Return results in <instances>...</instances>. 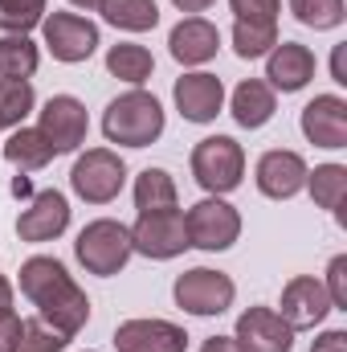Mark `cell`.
<instances>
[{
    "label": "cell",
    "instance_id": "obj_4",
    "mask_svg": "<svg viewBox=\"0 0 347 352\" xmlns=\"http://www.w3.org/2000/svg\"><path fill=\"white\" fill-rule=\"evenodd\" d=\"M131 230L115 217H98L90 221L86 230L78 234L74 242V258L86 266V274H98V278H110L119 274L123 266L131 263Z\"/></svg>",
    "mask_w": 347,
    "mask_h": 352
},
{
    "label": "cell",
    "instance_id": "obj_5",
    "mask_svg": "<svg viewBox=\"0 0 347 352\" xmlns=\"http://www.w3.org/2000/svg\"><path fill=\"white\" fill-rule=\"evenodd\" d=\"M172 299L176 307H184L188 316H225L237 299V283L225 274V270H213V266H192L184 270L172 283Z\"/></svg>",
    "mask_w": 347,
    "mask_h": 352
},
{
    "label": "cell",
    "instance_id": "obj_25",
    "mask_svg": "<svg viewBox=\"0 0 347 352\" xmlns=\"http://www.w3.org/2000/svg\"><path fill=\"white\" fill-rule=\"evenodd\" d=\"M37 62H41V54L29 41V33H4L0 37V78H33Z\"/></svg>",
    "mask_w": 347,
    "mask_h": 352
},
{
    "label": "cell",
    "instance_id": "obj_36",
    "mask_svg": "<svg viewBox=\"0 0 347 352\" xmlns=\"http://www.w3.org/2000/svg\"><path fill=\"white\" fill-rule=\"evenodd\" d=\"M200 352H246L233 336H208L204 344H200Z\"/></svg>",
    "mask_w": 347,
    "mask_h": 352
},
{
    "label": "cell",
    "instance_id": "obj_28",
    "mask_svg": "<svg viewBox=\"0 0 347 352\" xmlns=\"http://www.w3.org/2000/svg\"><path fill=\"white\" fill-rule=\"evenodd\" d=\"M290 12L298 25L323 33V29H339L347 16V4L344 0H290Z\"/></svg>",
    "mask_w": 347,
    "mask_h": 352
},
{
    "label": "cell",
    "instance_id": "obj_17",
    "mask_svg": "<svg viewBox=\"0 0 347 352\" xmlns=\"http://www.w3.org/2000/svg\"><path fill=\"white\" fill-rule=\"evenodd\" d=\"M115 349L119 352H184L188 332L172 320H123L115 328Z\"/></svg>",
    "mask_w": 347,
    "mask_h": 352
},
{
    "label": "cell",
    "instance_id": "obj_33",
    "mask_svg": "<svg viewBox=\"0 0 347 352\" xmlns=\"http://www.w3.org/2000/svg\"><path fill=\"white\" fill-rule=\"evenodd\" d=\"M323 291H327V299H331L335 311H347V254H335V258L327 263Z\"/></svg>",
    "mask_w": 347,
    "mask_h": 352
},
{
    "label": "cell",
    "instance_id": "obj_1",
    "mask_svg": "<svg viewBox=\"0 0 347 352\" xmlns=\"http://www.w3.org/2000/svg\"><path fill=\"white\" fill-rule=\"evenodd\" d=\"M21 295L37 307L41 320H49L70 340L90 324L86 291L74 283V274L66 270V263H58L49 254H33V258L21 263Z\"/></svg>",
    "mask_w": 347,
    "mask_h": 352
},
{
    "label": "cell",
    "instance_id": "obj_11",
    "mask_svg": "<svg viewBox=\"0 0 347 352\" xmlns=\"http://www.w3.org/2000/svg\"><path fill=\"white\" fill-rule=\"evenodd\" d=\"M66 226H70V201H66V192L41 188V192L29 201V209H21V217H16V238L41 246V242L62 238Z\"/></svg>",
    "mask_w": 347,
    "mask_h": 352
},
{
    "label": "cell",
    "instance_id": "obj_19",
    "mask_svg": "<svg viewBox=\"0 0 347 352\" xmlns=\"http://www.w3.org/2000/svg\"><path fill=\"white\" fill-rule=\"evenodd\" d=\"M168 50H172V58L180 66H204L221 50V29L204 16H184L168 33Z\"/></svg>",
    "mask_w": 347,
    "mask_h": 352
},
{
    "label": "cell",
    "instance_id": "obj_31",
    "mask_svg": "<svg viewBox=\"0 0 347 352\" xmlns=\"http://www.w3.org/2000/svg\"><path fill=\"white\" fill-rule=\"evenodd\" d=\"M45 21V0H0V29L29 33Z\"/></svg>",
    "mask_w": 347,
    "mask_h": 352
},
{
    "label": "cell",
    "instance_id": "obj_16",
    "mask_svg": "<svg viewBox=\"0 0 347 352\" xmlns=\"http://www.w3.org/2000/svg\"><path fill=\"white\" fill-rule=\"evenodd\" d=\"M298 127H302V135H307L315 148L339 152V148H347V102L339 94H315V98L302 107Z\"/></svg>",
    "mask_w": 347,
    "mask_h": 352
},
{
    "label": "cell",
    "instance_id": "obj_10",
    "mask_svg": "<svg viewBox=\"0 0 347 352\" xmlns=\"http://www.w3.org/2000/svg\"><path fill=\"white\" fill-rule=\"evenodd\" d=\"M37 131L53 144L58 156H66V152H78V148L86 144L90 115H86V107H82L74 94H53V98L41 107V123H37Z\"/></svg>",
    "mask_w": 347,
    "mask_h": 352
},
{
    "label": "cell",
    "instance_id": "obj_29",
    "mask_svg": "<svg viewBox=\"0 0 347 352\" xmlns=\"http://www.w3.org/2000/svg\"><path fill=\"white\" fill-rule=\"evenodd\" d=\"M274 45H278V25L233 21V50H237V58L254 62V58H265V54H270Z\"/></svg>",
    "mask_w": 347,
    "mask_h": 352
},
{
    "label": "cell",
    "instance_id": "obj_22",
    "mask_svg": "<svg viewBox=\"0 0 347 352\" xmlns=\"http://www.w3.org/2000/svg\"><path fill=\"white\" fill-rule=\"evenodd\" d=\"M106 70L127 87H143L156 74V58H152V50H143L135 41H119L106 50Z\"/></svg>",
    "mask_w": 347,
    "mask_h": 352
},
{
    "label": "cell",
    "instance_id": "obj_26",
    "mask_svg": "<svg viewBox=\"0 0 347 352\" xmlns=\"http://www.w3.org/2000/svg\"><path fill=\"white\" fill-rule=\"evenodd\" d=\"M135 209L156 213V209H176V180L164 168H143L135 176Z\"/></svg>",
    "mask_w": 347,
    "mask_h": 352
},
{
    "label": "cell",
    "instance_id": "obj_18",
    "mask_svg": "<svg viewBox=\"0 0 347 352\" xmlns=\"http://www.w3.org/2000/svg\"><path fill=\"white\" fill-rule=\"evenodd\" d=\"M315 54L298 41H278L270 54H265V87L282 90V94H298L315 78Z\"/></svg>",
    "mask_w": 347,
    "mask_h": 352
},
{
    "label": "cell",
    "instance_id": "obj_2",
    "mask_svg": "<svg viewBox=\"0 0 347 352\" xmlns=\"http://www.w3.org/2000/svg\"><path fill=\"white\" fill-rule=\"evenodd\" d=\"M102 135L119 148H147L164 135V107L143 87H131L127 94L110 98L102 111Z\"/></svg>",
    "mask_w": 347,
    "mask_h": 352
},
{
    "label": "cell",
    "instance_id": "obj_15",
    "mask_svg": "<svg viewBox=\"0 0 347 352\" xmlns=\"http://www.w3.org/2000/svg\"><path fill=\"white\" fill-rule=\"evenodd\" d=\"M233 340L246 352H290L294 349V328L274 307H246L237 316Z\"/></svg>",
    "mask_w": 347,
    "mask_h": 352
},
{
    "label": "cell",
    "instance_id": "obj_7",
    "mask_svg": "<svg viewBox=\"0 0 347 352\" xmlns=\"http://www.w3.org/2000/svg\"><path fill=\"white\" fill-rule=\"evenodd\" d=\"M131 230V250L143 254V258H156V263H168L180 258L192 242H188V226H184V213L180 209H156V213H139Z\"/></svg>",
    "mask_w": 347,
    "mask_h": 352
},
{
    "label": "cell",
    "instance_id": "obj_21",
    "mask_svg": "<svg viewBox=\"0 0 347 352\" xmlns=\"http://www.w3.org/2000/svg\"><path fill=\"white\" fill-rule=\"evenodd\" d=\"M53 156H58L53 144H49L37 127H12V135L4 140V160H8L12 168H21V173H37V168H45Z\"/></svg>",
    "mask_w": 347,
    "mask_h": 352
},
{
    "label": "cell",
    "instance_id": "obj_34",
    "mask_svg": "<svg viewBox=\"0 0 347 352\" xmlns=\"http://www.w3.org/2000/svg\"><path fill=\"white\" fill-rule=\"evenodd\" d=\"M21 340V316L12 307H0V352H16Z\"/></svg>",
    "mask_w": 347,
    "mask_h": 352
},
{
    "label": "cell",
    "instance_id": "obj_14",
    "mask_svg": "<svg viewBox=\"0 0 347 352\" xmlns=\"http://www.w3.org/2000/svg\"><path fill=\"white\" fill-rule=\"evenodd\" d=\"M176 111L188 119V123H213L225 107V82L208 70H192V74H180L172 87Z\"/></svg>",
    "mask_w": 347,
    "mask_h": 352
},
{
    "label": "cell",
    "instance_id": "obj_8",
    "mask_svg": "<svg viewBox=\"0 0 347 352\" xmlns=\"http://www.w3.org/2000/svg\"><path fill=\"white\" fill-rule=\"evenodd\" d=\"M184 226H188V242L196 250H229L237 238H241V213L225 201V197H204L196 201L188 213H184Z\"/></svg>",
    "mask_w": 347,
    "mask_h": 352
},
{
    "label": "cell",
    "instance_id": "obj_27",
    "mask_svg": "<svg viewBox=\"0 0 347 352\" xmlns=\"http://www.w3.org/2000/svg\"><path fill=\"white\" fill-rule=\"evenodd\" d=\"M37 94L29 78H0V127H25V119L33 115Z\"/></svg>",
    "mask_w": 347,
    "mask_h": 352
},
{
    "label": "cell",
    "instance_id": "obj_40",
    "mask_svg": "<svg viewBox=\"0 0 347 352\" xmlns=\"http://www.w3.org/2000/svg\"><path fill=\"white\" fill-rule=\"evenodd\" d=\"M70 4H74V8H86V12H90V8H98L102 0H70Z\"/></svg>",
    "mask_w": 347,
    "mask_h": 352
},
{
    "label": "cell",
    "instance_id": "obj_23",
    "mask_svg": "<svg viewBox=\"0 0 347 352\" xmlns=\"http://www.w3.org/2000/svg\"><path fill=\"white\" fill-rule=\"evenodd\" d=\"M102 21L123 29V33H147L160 25V4L156 0H102L98 4Z\"/></svg>",
    "mask_w": 347,
    "mask_h": 352
},
{
    "label": "cell",
    "instance_id": "obj_37",
    "mask_svg": "<svg viewBox=\"0 0 347 352\" xmlns=\"http://www.w3.org/2000/svg\"><path fill=\"white\" fill-rule=\"evenodd\" d=\"M172 4L180 8V12H192V16H196V12H204V8H213L217 0H172Z\"/></svg>",
    "mask_w": 347,
    "mask_h": 352
},
{
    "label": "cell",
    "instance_id": "obj_3",
    "mask_svg": "<svg viewBox=\"0 0 347 352\" xmlns=\"http://www.w3.org/2000/svg\"><path fill=\"white\" fill-rule=\"evenodd\" d=\"M192 176L208 197H225L246 180V148L233 135H208L192 148Z\"/></svg>",
    "mask_w": 347,
    "mask_h": 352
},
{
    "label": "cell",
    "instance_id": "obj_30",
    "mask_svg": "<svg viewBox=\"0 0 347 352\" xmlns=\"http://www.w3.org/2000/svg\"><path fill=\"white\" fill-rule=\"evenodd\" d=\"M70 336L58 332L49 320H21V340H16V352H66Z\"/></svg>",
    "mask_w": 347,
    "mask_h": 352
},
{
    "label": "cell",
    "instance_id": "obj_6",
    "mask_svg": "<svg viewBox=\"0 0 347 352\" xmlns=\"http://www.w3.org/2000/svg\"><path fill=\"white\" fill-rule=\"evenodd\" d=\"M127 184V164L119 152L110 148H90L74 160L70 168V188L86 201V205H110Z\"/></svg>",
    "mask_w": 347,
    "mask_h": 352
},
{
    "label": "cell",
    "instance_id": "obj_24",
    "mask_svg": "<svg viewBox=\"0 0 347 352\" xmlns=\"http://www.w3.org/2000/svg\"><path fill=\"white\" fill-rule=\"evenodd\" d=\"M307 188L315 197L319 209L335 213L344 221V201H347V168L344 164H319L315 173H307Z\"/></svg>",
    "mask_w": 347,
    "mask_h": 352
},
{
    "label": "cell",
    "instance_id": "obj_38",
    "mask_svg": "<svg viewBox=\"0 0 347 352\" xmlns=\"http://www.w3.org/2000/svg\"><path fill=\"white\" fill-rule=\"evenodd\" d=\"M331 74H335V82H347V74H344V45H335V58H331Z\"/></svg>",
    "mask_w": 347,
    "mask_h": 352
},
{
    "label": "cell",
    "instance_id": "obj_35",
    "mask_svg": "<svg viewBox=\"0 0 347 352\" xmlns=\"http://www.w3.org/2000/svg\"><path fill=\"white\" fill-rule=\"evenodd\" d=\"M311 352H347V332H344V328H331V332H323V336L311 344Z\"/></svg>",
    "mask_w": 347,
    "mask_h": 352
},
{
    "label": "cell",
    "instance_id": "obj_20",
    "mask_svg": "<svg viewBox=\"0 0 347 352\" xmlns=\"http://www.w3.org/2000/svg\"><path fill=\"white\" fill-rule=\"evenodd\" d=\"M233 119H237V127H250V131H258L265 127L270 119H274V111H278V98H274V90L265 87L261 78H246L241 87L233 90Z\"/></svg>",
    "mask_w": 347,
    "mask_h": 352
},
{
    "label": "cell",
    "instance_id": "obj_39",
    "mask_svg": "<svg viewBox=\"0 0 347 352\" xmlns=\"http://www.w3.org/2000/svg\"><path fill=\"white\" fill-rule=\"evenodd\" d=\"M0 307H12V283L0 274Z\"/></svg>",
    "mask_w": 347,
    "mask_h": 352
},
{
    "label": "cell",
    "instance_id": "obj_32",
    "mask_svg": "<svg viewBox=\"0 0 347 352\" xmlns=\"http://www.w3.org/2000/svg\"><path fill=\"white\" fill-rule=\"evenodd\" d=\"M237 21H254V25H278L282 0H229Z\"/></svg>",
    "mask_w": 347,
    "mask_h": 352
},
{
    "label": "cell",
    "instance_id": "obj_9",
    "mask_svg": "<svg viewBox=\"0 0 347 352\" xmlns=\"http://www.w3.org/2000/svg\"><path fill=\"white\" fill-rule=\"evenodd\" d=\"M41 37H45V50L66 66L86 62L98 50V25L78 16V12H49L41 21Z\"/></svg>",
    "mask_w": 347,
    "mask_h": 352
},
{
    "label": "cell",
    "instance_id": "obj_13",
    "mask_svg": "<svg viewBox=\"0 0 347 352\" xmlns=\"http://www.w3.org/2000/svg\"><path fill=\"white\" fill-rule=\"evenodd\" d=\"M307 160L290 148H274V152H261L254 180H258V192L270 201H290L307 188Z\"/></svg>",
    "mask_w": 347,
    "mask_h": 352
},
{
    "label": "cell",
    "instance_id": "obj_12",
    "mask_svg": "<svg viewBox=\"0 0 347 352\" xmlns=\"http://www.w3.org/2000/svg\"><path fill=\"white\" fill-rule=\"evenodd\" d=\"M282 311V320L294 328V332H302V328H319L335 307H331V299H327V291H323V278H315V274H294L286 287H282V303H278Z\"/></svg>",
    "mask_w": 347,
    "mask_h": 352
}]
</instances>
